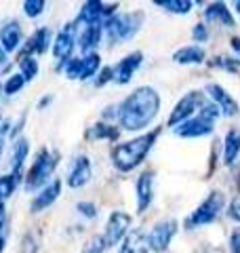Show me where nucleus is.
Returning <instances> with one entry per match:
<instances>
[{
	"label": "nucleus",
	"mask_w": 240,
	"mask_h": 253,
	"mask_svg": "<svg viewBox=\"0 0 240 253\" xmlns=\"http://www.w3.org/2000/svg\"><path fill=\"white\" fill-rule=\"evenodd\" d=\"M204 57H206V53L202 46H198V44L183 46V49L175 51V55H173V59L177 63H202Z\"/></svg>",
	"instance_id": "21"
},
{
	"label": "nucleus",
	"mask_w": 240,
	"mask_h": 253,
	"mask_svg": "<svg viewBox=\"0 0 240 253\" xmlns=\"http://www.w3.org/2000/svg\"><path fill=\"white\" fill-rule=\"evenodd\" d=\"M213 68H223L228 70V72H238L240 70V59H232V57H226V55H219V57H215L211 61Z\"/></svg>",
	"instance_id": "30"
},
{
	"label": "nucleus",
	"mask_w": 240,
	"mask_h": 253,
	"mask_svg": "<svg viewBox=\"0 0 240 253\" xmlns=\"http://www.w3.org/2000/svg\"><path fill=\"white\" fill-rule=\"evenodd\" d=\"M131 228V215L124 211H114L108 219L106 224V234H103V239H106V245L108 247H114V245H118L120 241L126 236V232H129Z\"/></svg>",
	"instance_id": "10"
},
{
	"label": "nucleus",
	"mask_w": 240,
	"mask_h": 253,
	"mask_svg": "<svg viewBox=\"0 0 240 253\" xmlns=\"http://www.w3.org/2000/svg\"><path fill=\"white\" fill-rule=\"evenodd\" d=\"M4 224H6V209H4V205H0V232H2Z\"/></svg>",
	"instance_id": "40"
},
{
	"label": "nucleus",
	"mask_w": 240,
	"mask_h": 253,
	"mask_svg": "<svg viewBox=\"0 0 240 253\" xmlns=\"http://www.w3.org/2000/svg\"><path fill=\"white\" fill-rule=\"evenodd\" d=\"M221 116V110L215 106V104H204L202 108L198 110V114L190 121L181 123L179 126H175V133L179 137H202V135H209L213 131L217 118Z\"/></svg>",
	"instance_id": "3"
},
{
	"label": "nucleus",
	"mask_w": 240,
	"mask_h": 253,
	"mask_svg": "<svg viewBox=\"0 0 240 253\" xmlns=\"http://www.w3.org/2000/svg\"><path fill=\"white\" fill-rule=\"evenodd\" d=\"M160 97L152 86H139L118 108V123L124 131H139L156 118Z\"/></svg>",
	"instance_id": "1"
},
{
	"label": "nucleus",
	"mask_w": 240,
	"mask_h": 253,
	"mask_svg": "<svg viewBox=\"0 0 240 253\" xmlns=\"http://www.w3.org/2000/svg\"><path fill=\"white\" fill-rule=\"evenodd\" d=\"M118 135H120V131L116 126L106 125V123H97L86 131V139H112L114 141V139H118Z\"/></svg>",
	"instance_id": "24"
},
{
	"label": "nucleus",
	"mask_w": 240,
	"mask_h": 253,
	"mask_svg": "<svg viewBox=\"0 0 240 253\" xmlns=\"http://www.w3.org/2000/svg\"><path fill=\"white\" fill-rule=\"evenodd\" d=\"M230 249H232V253H240V230L232 234V239H230Z\"/></svg>",
	"instance_id": "38"
},
{
	"label": "nucleus",
	"mask_w": 240,
	"mask_h": 253,
	"mask_svg": "<svg viewBox=\"0 0 240 253\" xmlns=\"http://www.w3.org/2000/svg\"><path fill=\"white\" fill-rule=\"evenodd\" d=\"M101 30H103V23H91V26H84V30L80 32V38H78V44L82 53L91 55L93 49L99 44L101 41Z\"/></svg>",
	"instance_id": "17"
},
{
	"label": "nucleus",
	"mask_w": 240,
	"mask_h": 253,
	"mask_svg": "<svg viewBox=\"0 0 240 253\" xmlns=\"http://www.w3.org/2000/svg\"><path fill=\"white\" fill-rule=\"evenodd\" d=\"M42 11H44V0H26L23 2V13L28 17H38Z\"/></svg>",
	"instance_id": "33"
},
{
	"label": "nucleus",
	"mask_w": 240,
	"mask_h": 253,
	"mask_svg": "<svg viewBox=\"0 0 240 253\" xmlns=\"http://www.w3.org/2000/svg\"><path fill=\"white\" fill-rule=\"evenodd\" d=\"M192 36H194V41L204 42L206 38H209V32H206V26H204V23H198V26L194 28V32H192Z\"/></svg>",
	"instance_id": "37"
},
{
	"label": "nucleus",
	"mask_w": 240,
	"mask_h": 253,
	"mask_svg": "<svg viewBox=\"0 0 240 253\" xmlns=\"http://www.w3.org/2000/svg\"><path fill=\"white\" fill-rule=\"evenodd\" d=\"M238 152H240V131L230 129L226 135V144H223V161H226V165L234 163Z\"/></svg>",
	"instance_id": "23"
},
{
	"label": "nucleus",
	"mask_w": 240,
	"mask_h": 253,
	"mask_svg": "<svg viewBox=\"0 0 240 253\" xmlns=\"http://www.w3.org/2000/svg\"><path fill=\"white\" fill-rule=\"evenodd\" d=\"M206 91H209L213 104L221 110V114H226V116H236L238 114V104L234 101V97H232V95L223 89V86L209 84V86H206Z\"/></svg>",
	"instance_id": "15"
},
{
	"label": "nucleus",
	"mask_w": 240,
	"mask_h": 253,
	"mask_svg": "<svg viewBox=\"0 0 240 253\" xmlns=\"http://www.w3.org/2000/svg\"><path fill=\"white\" fill-rule=\"evenodd\" d=\"M206 104L204 101V95L200 91H190L188 95H183V97L177 101V106L173 108V112L169 116V126H179L181 123H186L192 118V114L200 110Z\"/></svg>",
	"instance_id": "7"
},
{
	"label": "nucleus",
	"mask_w": 240,
	"mask_h": 253,
	"mask_svg": "<svg viewBox=\"0 0 240 253\" xmlns=\"http://www.w3.org/2000/svg\"><path fill=\"white\" fill-rule=\"evenodd\" d=\"M19 181H21V177H15L13 173L11 175H0V205H4V201L15 192Z\"/></svg>",
	"instance_id": "27"
},
{
	"label": "nucleus",
	"mask_w": 240,
	"mask_h": 253,
	"mask_svg": "<svg viewBox=\"0 0 240 253\" xmlns=\"http://www.w3.org/2000/svg\"><path fill=\"white\" fill-rule=\"evenodd\" d=\"M110 81H114V68H103L101 72H99V78L95 81V84H97V86H103V84L110 83Z\"/></svg>",
	"instance_id": "35"
},
{
	"label": "nucleus",
	"mask_w": 240,
	"mask_h": 253,
	"mask_svg": "<svg viewBox=\"0 0 240 253\" xmlns=\"http://www.w3.org/2000/svg\"><path fill=\"white\" fill-rule=\"evenodd\" d=\"M204 15H206V21H219V23H223V26H228V28L234 26V17H232L230 9L223 2L209 4L206 6V11H204Z\"/></svg>",
	"instance_id": "20"
},
{
	"label": "nucleus",
	"mask_w": 240,
	"mask_h": 253,
	"mask_svg": "<svg viewBox=\"0 0 240 253\" xmlns=\"http://www.w3.org/2000/svg\"><path fill=\"white\" fill-rule=\"evenodd\" d=\"M9 126H11V123H9V121H6V123L2 125V129H0V152H2V146H4L6 133H9Z\"/></svg>",
	"instance_id": "39"
},
{
	"label": "nucleus",
	"mask_w": 240,
	"mask_h": 253,
	"mask_svg": "<svg viewBox=\"0 0 240 253\" xmlns=\"http://www.w3.org/2000/svg\"><path fill=\"white\" fill-rule=\"evenodd\" d=\"M228 215H230L232 219H236V221H240V194H236V196H234V201H232V203H230Z\"/></svg>",
	"instance_id": "36"
},
{
	"label": "nucleus",
	"mask_w": 240,
	"mask_h": 253,
	"mask_svg": "<svg viewBox=\"0 0 240 253\" xmlns=\"http://www.w3.org/2000/svg\"><path fill=\"white\" fill-rule=\"evenodd\" d=\"M93 175V169H91V161L86 156H78L74 158L68 173V186L70 188H82L86 181L91 179Z\"/></svg>",
	"instance_id": "11"
},
{
	"label": "nucleus",
	"mask_w": 240,
	"mask_h": 253,
	"mask_svg": "<svg viewBox=\"0 0 240 253\" xmlns=\"http://www.w3.org/2000/svg\"><path fill=\"white\" fill-rule=\"evenodd\" d=\"M175 234H177V221H175V219L158 221V224L146 234L148 236V247H150V251L164 253L166 249H169V245H171Z\"/></svg>",
	"instance_id": "8"
},
{
	"label": "nucleus",
	"mask_w": 240,
	"mask_h": 253,
	"mask_svg": "<svg viewBox=\"0 0 240 253\" xmlns=\"http://www.w3.org/2000/svg\"><path fill=\"white\" fill-rule=\"evenodd\" d=\"M28 152H30L28 139H17V141L13 144L11 167H13V175H15V177H21V167H23V161L28 158Z\"/></svg>",
	"instance_id": "22"
},
{
	"label": "nucleus",
	"mask_w": 240,
	"mask_h": 253,
	"mask_svg": "<svg viewBox=\"0 0 240 253\" xmlns=\"http://www.w3.org/2000/svg\"><path fill=\"white\" fill-rule=\"evenodd\" d=\"M63 70H66V76L72 78V81H80V72H82V59L80 57H72L63 63Z\"/></svg>",
	"instance_id": "31"
},
{
	"label": "nucleus",
	"mask_w": 240,
	"mask_h": 253,
	"mask_svg": "<svg viewBox=\"0 0 240 253\" xmlns=\"http://www.w3.org/2000/svg\"><path fill=\"white\" fill-rule=\"evenodd\" d=\"M148 236L141 230H133L124 236V243L120 247V253H148Z\"/></svg>",
	"instance_id": "19"
},
{
	"label": "nucleus",
	"mask_w": 240,
	"mask_h": 253,
	"mask_svg": "<svg viewBox=\"0 0 240 253\" xmlns=\"http://www.w3.org/2000/svg\"><path fill=\"white\" fill-rule=\"evenodd\" d=\"M160 129H154L146 133L141 137H135L131 141H124V144H118L112 148V163L118 171H133L135 167H139L141 161L148 156V152L154 146V141L158 137Z\"/></svg>",
	"instance_id": "2"
},
{
	"label": "nucleus",
	"mask_w": 240,
	"mask_h": 253,
	"mask_svg": "<svg viewBox=\"0 0 240 253\" xmlns=\"http://www.w3.org/2000/svg\"><path fill=\"white\" fill-rule=\"evenodd\" d=\"M76 32H78V26H76V21H72L59 32L57 38H55L53 55H55V59H59L57 68H63V63L68 59H72V51H74V42H76Z\"/></svg>",
	"instance_id": "9"
},
{
	"label": "nucleus",
	"mask_w": 240,
	"mask_h": 253,
	"mask_svg": "<svg viewBox=\"0 0 240 253\" xmlns=\"http://www.w3.org/2000/svg\"><path fill=\"white\" fill-rule=\"evenodd\" d=\"M51 101H53V97H51V95H46V97H42V99L38 101V108H40V110H44L46 106L51 104Z\"/></svg>",
	"instance_id": "41"
},
{
	"label": "nucleus",
	"mask_w": 240,
	"mask_h": 253,
	"mask_svg": "<svg viewBox=\"0 0 240 253\" xmlns=\"http://www.w3.org/2000/svg\"><path fill=\"white\" fill-rule=\"evenodd\" d=\"M223 205H226V196H223L221 192H211L202 203L198 205V209L188 217V221H186L188 230L215 221V219H217V215L221 213Z\"/></svg>",
	"instance_id": "6"
},
{
	"label": "nucleus",
	"mask_w": 240,
	"mask_h": 253,
	"mask_svg": "<svg viewBox=\"0 0 240 253\" xmlns=\"http://www.w3.org/2000/svg\"><path fill=\"white\" fill-rule=\"evenodd\" d=\"M154 199V171H143L137 179V211L143 213Z\"/></svg>",
	"instance_id": "14"
},
{
	"label": "nucleus",
	"mask_w": 240,
	"mask_h": 253,
	"mask_svg": "<svg viewBox=\"0 0 240 253\" xmlns=\"http://www.w3.org/2000/svg\"><path fill=\"white\" fill-rule=\"evenodd\" d=\"M141 23H143V13H139V11L118 13L103 23V30L108 32L112 42H122V41H129V38H133L137 34Z\"/></svg>",
	"instance_id": "4"
},
{
	"label": "nucleus",
	"mask_w": 240,
	"mask_h": 253,
	"mask_svg": "<svg viewBox=\"0 0 240 253\" xmlns=\"http://www.w3.org/2000/svg\"><path fill=\"white\" fill-rule=\"evenodd\" d=\"M2 249H4V239L0 236V253H2Z\"/></svg>",
	"instance_id": "44"
},
{
	"label": "nucleus",
	"mask_w": 240,
	"mask_h": 253,
	"mask_svg": "<svg viewBox=\"0 0 240 253\" xmlns=\"http://www.w3.org/2000/svg\"><path fill=\"white\" fill-rule=\"evenodd\" d=\"M141 61H143V53L141 51H135L131 55H126V57L120 61L116 66V70H114V81L118 84H126L133 78V74L137 72V68L141 66Z\"/></svg>",
	"instance_id": "12"
},
{
	"label": "nucleus",
	"mask_w": 240,
	"mask_h": 253,
	"mask_svg": "<svg viewBox=\"0 0 240 253\" xmlns=\"http://www.w3.org/2000/svg\"><path fill=\"white\" fill-rule=\"evenodd\" d=\"M230 44H232V49H234L236 53H240V36H234V38H232Z\"/></svg>",
	"instance_id": "42"
},
{
	"label": "nucleus",
	"mask_w": 240,
	"mask_h": 253,
	"mask_svg": "<svg viewBox=\"0 0 240 253\" xmlns=\"http://www.w3.org/2000/svg\"><path fill=\"white\" fill-rule=\"evenodd\" d=\"M156 4L166 9L169 13H177V15H186L194 6V2H190V0H156Z\"/></svg>",
	"instance_id": "25"
},
{
	"label": "nucleus",
	"mask_w": 240,
	"mask_h": 253,
	"mask_svg": "<svg viewBox=\"0 0 240 253\" xmlns=\"http://www.w3.org/2000/svg\"><path fill=\"white\" fill-rule=\"evenodd\" d=\"M21 42V28L17 21H11L0 30V46L4 49V53H11L19 46Z\"/></svg>",
	"instance_id": "18"
},
{
	"label": "nucleus",
	"mask_w": 240,
	"mask_h": 253,
	"mask_svg": "<svg viewBox=\"0 0 240 253\" xmlns=\"http://www.w3.org/2000/svg\"><path fill=\"white\" fill-rule=\"evenodd\" d=\"M236 9H238V11H240V0H238V2H236Z\"/></svg>",
	"instance_id": "45"
},
{
	"label": "nucleus",
	"mask_w": 240,
	"mask_h": 253,
	"mask_svg": "<svg viewBox=\"0 0 240 253\" xmlns=\"http://www.w3.org/2000/svg\"><path fill=\"white\" fill-rule=\"evenodd\" d=\"M19 68H21V76L28 81H34L38 74V61L34 57H19Z\"/></svg>",
	"instance_id": "28"
},
{
	"label": "nucleus",
	"mask_w": 240,
	"mask_h": 253,
	"mask_svg": "<svg viewBox=\"0 0 240 253\" xmlns=\"http://www.w3.org/2000/svg\"><path fill=\"white\" fill-rule=\"evenodd\" d=\"M76 209L82 213L84 217H89V219H93L95 215H97V207H95L93 203H86V201H82V203H78L76 205Z\"/></svg>",
	"instance_id": "34"
},
{
	"label": "nucleus",
	"mask_w": 240,
	"mask_h": 253,
	"mask_svg": "<svg viewBox=\"0 0 240 253\" xmlns=\"http://www.w3.org/2000/svg\"><path fill=\"white\" fill-rule=\"evenodd\" d=\"M59 192H61V179H53L49 186H44L42 190H40V194L34 196V201H32V205H30V211L32 213H40V211H44L46 207H51V205L57 201Z\"/></svg>",
	"instance_id": "13"
},
{
	"label": "nucleus",
	"mask_w": 240,
	"mask_h": 253,
	"mask_svg": "<svg viewBox=\"0 0 240 253\" xmlns=\"http://www.w3.org/2000/svg\"><path fill=\"white\" fill-rule=\"evenodd\" d=\"M55 167H57V154H51L46 148H42L38 152L34 165H32L28 177H26V188L38 190L40 186H44L46 181H49L51 173L55 171Z\"/></svg>",
	"instance_id": "5"
},
{
	"label": "nucleus",
	"mask_w": 240,
	"mask_h": 253,
	"mask_svg": "<svg viewBox=\"0 0 240 253\" xmlns=\"http://www.w3.org/2000/svg\"><path fill=\"white\" fill-rule=\"evenodd\" d=\"M23 84H26V78L21 74H13L6 78V84H4V93L6 95H15L19 89H23Z\"/></svg>",
	"instance_id": "32"
},
{
	"label": "nucleus",
	"mask_w": 240,
	"mask_h": 253,
	"mask_svg": "<svg viewBox=\"0 0 240 253\" xmlns=\"http://www.w3.org/2000/svg\"><path fill=\"white\" fill-rule=\"evenodd\" d=\"M4 63H6V53H4L2 46H0V66L4 68Z\"/></svg>",
	"instance_id": "43"
},
{
	"label": "nucleus",
	"mask_w": 240,
	"mask_h": 253,
	"mask_svg": "<svg viewBox=\"0 0 240 253\" xmlns=\"http://www.w3.org/2000/svg\"><path fill=\"white\" fill-rule=\"evenodd\" d=\"M99 63H101V57L97 53H91V55H86V57H82V72H80V81H89L91 76L97 74Z\"/></svg>",
	"instance_id": "26"
},
{
	"label": "nucleus",
	"mask_w": 240,
	"mask_h": 253,
	"mask_svg": "<svg viewBox=\"0 0 240 253\" xmlns=\"http://www.w3.org/2000/svg\"><path fill=\"white\" fill-rule=\"evenodd\" d=\"M106 249H108V245H106L103 234H93L91 239L82 245V251L80 253H103Z\"/></svg>",
	"instance_id": "29"
},
{
	"label": "nucleus",
	"mask_w": 240,
	"mask_h": 253,
	"mask_svg": "<svg viewBox=\"0 0 240 253\" xmlns=\"http://www.w3.org/2000/svg\"><path fill=\"white\" fill-rule=\"evenodd\" d=\"M49 42H51V32L46 28H40L28 38V42H26V46H23L19 57H32V53L42 55L46 49H49Z\"/></svg>",
	"instance_id": "16"
}]
</instances>
